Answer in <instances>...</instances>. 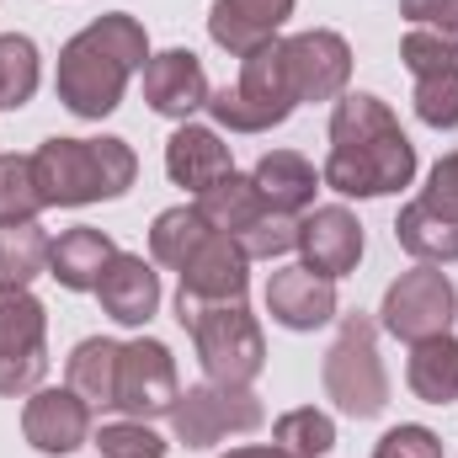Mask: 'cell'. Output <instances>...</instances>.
Masks as SVG:
<instances>
[{"mask_svg":"<svg viewBox=\"0 0 458 458\" xmlns=\"http://www.w3.org/2000/svg\"><path fill=\"white\" fill-rule=\"evenodd\" d=\"M48 208L32 155H0V225H32Z\"/></svg>","mask_w":458,"mask_h":458,"instance_id":"28","label":"cell"},{"mask_svg":"<svg viewBox=\"0 0 458 458\" xmlns=\"http://www.w3.org/2000/svg\"><path fill=\"white\" fill-rule=\"evenodd\" d=\"M283 59H288V75H293L299 102H331V97H342L346 75H352V48H346L336 32L283 38Z\"/></svg>","mask_w":458,"mask_h":458,"instance_id":"11","label":"cell"},{"mask_svg":"<svg viewBox=\"0 0 458 458\" xmlns=\"http://www.w3.org/2000/svg\"><path fill=\"white\" fill-rule=\"evenodd\" d=\"M97 299H102V310L117 326H144L155 315V304H160V277H155V267L144 256L117 250L107 261V272H102V283H97Z\"/></svg>","mask_w":458,"mask_h":458,"instance_id":"17","label":"cell"},{"mask_svg":"<svg viewBox=\"0 0 458 458\" xmlns=\"http://www.w3.org/2000/svg\"><path fill=\"white\" fill-rule=\"evenodd\" d=\"M192 208L219 229V234H229V240H234V234H245L261 214H272V208L261 203L256 182H250V176H234V171H229L225 182H214L208 192H198V203H192Z\"/></svg>","mask_w":458,"mask_h":458,"instance_id":"22","label":"cell"},{"mask_svg":"<svg viewBox=\"0 0 458 458\" xmlns=\"http://www.w3.org/2000/svg\"><path fill=\"white\" fill-rule=\"evenodd\" d=\"M21 432L38 454H75L91 432V405L75 389H38L21 411Z\"/></svg>","mask_w":458,"mask_h":458,"instance_id":"12","label":"cell"},{"mask_svg":"<svg viewBox=\"0 0 458 458\" xmlns=\"http://www.w3.org/2000/svg\"><path fill=\"white\" fill-rule=\"evenodd\" d=\"M214 234V225L198 214V208H165L160 219H155V229H149V256L160 261V267H187V256L203 245Z\"/></svg>","mask_w":458,"mask_h":458,"instance_id":"27","label":"cell"},{"mask_svg":"<svg viewBox=\"0 0 458 458\" xmlns=\"http://www.w3.org/2000/svg\"><path fill=\"white\" fill-rule=\"evenodd\" d=\"M54 240L32 225H0V288H27L48 267Z\"/></svg>","mask_w":458,"mask_h":458,"instance_id":"26","label":"cell"},{"mask_svg":"<svg viewBox=\"0 0 458 458\" xmlns=\"http://www.w3.org/2000/svg\"><path fill=\"white\" fill-rule=\"evenodd\" d=\"M176 362L160 342H128L117 352V394L113 411H128L133 421H149V416H171L176 405Z\"/></svg>","mask_w":458,"mask_h":458,"instance_id":"10","label":"cell"},{"mask_svg":"<svg viewBox=\"0 0 458 458\" xmlns=\"http://www.w3.org/2000/svg\"><path fill=\"white\" fill-rule=\"evenodd\" d=\"M32 171L48 208H81L97 198H123L133 187L139 160L123 139H48L32 155Z\"/></svg>","mask_w":458,"mask_h":458,"instance_id":"3","label":"cell"},{"mask_svg":"<svg viewBox=\"0 0 458 458\" xmlns=\"http://www.w3.org/2000/svg\"><path fill=\"white\" fill-rule=\"evenodd\" d=\"M113 256H117V245L102 229H70V234H59L54 250H48V272H54L64 288L86 293V288L102 283V272H107Z\"/></svg>","mask_w":458,"mask_h":458,"instance_id":"21","label":"cell"},{"mask_svg":"<svg viewBox=\"0 0 458 458\" xmlns=\"http://www.w3.org/2000/svg\"><path fill=\"white\" fill-rule=\"evenodd\" d=\"M176 320L192 331L198 357L208 368L214 384H250L267 362V342L256 315L245 310V299H225V304H203V299H182L176 293Z\"/></svg>","mask_w":458,"mask_h":458,"instance_id":"4","label":"cell"},{"mask_svg":"<svg viewBox=\"0 0 458 458\" xmlns=\"http://www.w3.org/2000/svg\"><path fill=\"white\" fill-rule=\"evenodd\" d=\"M48 320L27 288H0V394H27L48 373Z\"/></svg>","mask_w":458,"mask_h":458,"instance_id":"7","label":"cell"},{"mask_svg":"<svg viewBox=\"0 0 458 458\" xmlns=\"http://www.w3.org/2000/svg\"><path fill=\"white\" fill-rule=\"evenodd\" d=\"M165 171L176 187H192V192H208L214 182H225L229 171V144H219L214 128H198V123H182L165 144Z\"/></svg>","mask_w":458,"mask_h":458,"instance_id":"19","label":"cell"},{"mask_svg":"<svg viewBox=\"0 0 458 458\" xmlns=\"http://www.w3.org/2000/svg\"><path fill=\"white\" fill-rule=\"evenodd\" d=\"M272 437H277V448L288 458H320L336 448V427H331V416L326 411H288L277 427H272Z\"/></svg>","mask_w":458,"mask_h":458,"instance_id":"30","label":"cell"},{"mask_svg":"<svg viewBox=\"0 0 458 458\" xmlns=\"http://www.w3.org/2000/svg\"><path fill=\"white\" fill-rule=\"evenodd\" d=\"M38 91V48L21 32L0 38V107H27Z\"/></svg>","mask_w":458,"mask_h":458,"instance_id":"29","label":"cell"},{"mask_svg":"<svg viewBox=\"0 0 458 458\" xmlns=\"http://www.w3.org/2000/svg\"><path fill=\"white\" fill-rule=\"evenodd\" d=\"M117 342H102V336H91V342L75 346V357H70V389L86 400V405H113L117 394Z\"/></svg>","mask_w":458,"mask_h":458,"instance_id":"25","label":"cell"},{"mask_svg":"<svg viewBox=\"0 0 458 458\" xmlns=\"http://www.w3.org/2000/svg\"><path fill=\"white\" fill-rule=\"evenodd\" d=\"M97 448H102V458H165V443H160L144 421H117V427H102Z\"/></svg>","mask_w":458,"mask_h":458,"instance_id":"33","label":"cell"},{"mask_svg":"<svg viewBox=\"0 0 458 458\" xmlns=\"http://www.w3.org/2000/svg\"><path fill=\"white\" fill-rule=\"evenodd\" d=\"M208 75L198 64V54L187 48H171V54H155L144 64V102L160 117H192L198 107H208Z\"/></svg>","mask_w":458,"mask_h":458,"instance_id":"15","label":"cell"},{"mask_svg":"<svg viewBox=\"0 0 458 458\" xmlns=\"http://www.w3.org/2000/svg\"><path fill=\"white\" fill-rule=\"evenodd\" d=\"M245 250H240V240H229V234H208L192 256H187V267H182V299H203V304H225V299H245Z\"/></svg>","mask_w":458,"mask_h":458,"instance_id":"13","label":"cell"},{"mask_svg":"<svg viewBox=\"0 0 458 458\" xmlns=\"http://www.w3.org/2000/svg\"><path fill=\"white\" fill-rule=\"evenodd\" d=\"M171 427H176V443L187 448H214L229 432H256L261 427V400L240 384H203V389H187L176 394L171 405Z\"/></svg>","mask_w":458,"mask_h":458,"instance_id":"8","label":"cell"},{"mask_svg":"<svg viewBox=\"0 0 458 458\" xmlns=\"http://www.w3.org/2000/svg\"><path fill=\"white\" fill-rule=\"evenodd\" d=\"M400 54H405V64H411V75H427V70H458V38L454 32H437V27H416V32H405Z\"/></svg>","mask_w":458,"mask_h":458,"instance_id":"32","label":"cell"},{"mask_svg":"<svg viewBox=\"0 0 458 458\" xmlns=\"http://www.w3.org/2000/svg\"><path fill=\"white\" fill-rule=\"evenodd\" d=\"M299 250H304V267L320 272V277H346L362 256V225L346 214V208H315L299 219Z\"/></svg>","mask_w":458,"mask_h":458,"instance_id":"16","label":"cell"},{"mask_svg":"<svg viewBox=\"0 0 458 458\" xmlns=\"http://www.w3.org/2000/svg\"><path fill=\"white\" fill-rule=\"evenodd\" d=\"M373 458H443V443H437V432H427V427H394V432L378 443Z\"/></svg>","mask_w":458,"mask_h":458,"instance_id":"35","label":"cell"},{"mask_svg":"<svg viewBox=\"0 0 458 458\" xmlns=\"http://www.w3.org/2000/svg\"><path fill=\"white\" fill-rule=\"evenodd\" d=\"M427 203H437L443 214H454V219H458V155H448V160H437V165H432Z\"/></svg>","mask_w":458,"mask_h":458,"instance_id":"37","label":"cell"},{"mask_svg":"<svg viewBox=\"0 0 458 458\" xmlns=\"http://www.w3.org/2000/svg\"><path fill=\"white\" fill-rule=\"evenodd\" d=\"M326 394L357 421L378 416L389 405V378H384V362H378V346H373V326L362 315H352L336 346L326 352Z\"/></svg>","mask_w":458,"mask_h":458,"instance_id":"6","label":"cell"},{"mask_svg":"<svg viewBox=\"0 0 458 458\" xmlns=\"http://www.w3.org/2000/svg\"><path fill=\"white\" fill-rule=\"evenodd\" d=\"M299 107V91H293V75H288V59H283V43H261L256 54L240 59V86L234 91H214L208 97V113L225 123L229 133H261L272 123Z\"/></svg>","mask_w":458,"mask_h":458,"instance_id":"5","label":"cell"},{"mask_svg":"<svg viewBox=\"0 0 458 458\" xmlns=\"http://www.w3.org/2000/svg\"><path fill=\"white\" fill-rule=\"evenodd\" d=\"M229 458H288L283 448H234Z\"/></svg>","mask_w":458,"mask_h":458,"instance_id":"38","label":"cell"},{"mask_svg":"<svg viewBox=\"0 0 458 458\" xmlns=\"http://www.w3.org/2000/svg\"><path fill=\"white\" fill-rule=\"evenodd\" d=\"M394 240H400L411 256H421V261H458V219L443 214L437 203H427V198H416V203L400 214Z\"/></svg>","mask_w":458,"mask_h":458,"instance_id":"23","label":"cell"},{"mask_svg":"<svg viewBox=\"0 0 458 458\" xmlns=\"http://www.w3.org/2000/svg\"><path fill=\"white\" fill-rule=\"evenodd\" d=\"M411 176H416V149L400 133L394 113L362 91L342 97L331 117L326 187H336L346 198H384V192L411 187Z\"/></svg>","mask_w":458,"mask_h":458,"instance_id":"1","label":"cell"},{"mask_svg":"<svg viewBox=\"0 0 458 458\" xmlns=\"http://www.w3.org/2000/svg\"><path fill=\"white\" fill-rule=\"evenodd\" d=\"M458 310L454 283L437 272V267H416L405 272L389 293H384V331L400 336V342H427V336H448Z\"/></svg>","mask_w":458,"mask_h":458,"instance_id":"9","label":"cell"},{"mask_svg":"<svg viewBox=\"0 0 458 458\" xmlns=\"http://www.w3.org/2000/svg\"><path fill=\"white\" fill-rule=\"evenodd\" d=\"M293 0H214V16H208V32L214 43L229 54H256L261 43L277 38V27L288 21Z\"/></svg>","mask_w":458,"mask_h":458,"instance_id":"18","label":"cell"},{"mask_svg":"<svg viewBox=\"0 0 458 458\" xmlns=\"http://www.w3.org/2000/svg\"><path fill=\"white\" fill-rule=\"evenodd\" d=\"M234 240H240L245 256H283V250L299 245V225L288 214H261L256 225L245 229V234H234Z\"/></svg>","mask_w":458,"mask_h":458,"instance_id":"34","label":"cell"},{"mask_svg":"<svg viewBox=\"0 0 458 458\" xmlns=\"http://www.w3.org/2000/svg\"><path fill=\"white\" fill-rule=\"evenodd\" d=\"M144 59H149V43L133 16H123V11L97 16L59 54V102L75 117H107L123 102L128 75Z\"/></svg>","mask_w":458,"mask_h":458,"instance_id":"2","label":"cell"},{"mask_svg":"<svg viewBox=\"0 0 458 458\" xmlns=\"http://www.w3.org/2000/svg\"><path fill=\"white\" fill-rule=\"evenodd\" d=\"M400 11H405L411 21H427V27L458 38V0H400Z\"/></svg>","mask_w":458,"mask_h":458,"instance_id":"36","label":"cell"},{"mask_svg":"<svg viewBox=\"0 0 458 458\" xmlns=\"http://www.w3.org/2000/svg\"><path fill=\"white\" fill-rule=\"evenodd\" d=\"M411 389L427 405H448L458 400V342L454 336H427L411 352Z\"/></svg>","mask_w":458,"mask_h":458,"instance_id":"24","label":"cell"},{"mask_svg":"<svg viewBox=\"0 0 458 458\" xmlns=\"http://www.w3.org/2000/svg\"><path fill=\"white\" fill-rule=\"evenodd\" d=\"M267 310L288 331H315L336 315V283L310 272V267H283L267 283Z\"/></svg>","mask_w":458,"mask_h":458,"instance_id":"14","label":"cell"},{"mask_svg":"<svg viewBox=\"0 0 458 458\" xmlns=\"http://www.w3.org/2000/svg\"><path fill=\"white\" fill-rule=\"evenodd\" d=\"M256 192H261V203L272 208V214H304L310 203H315V165L304 160V155H293V149H272V155H261V165H256Z\"/></svg>","mask_w":458,"mask_h":458,"instance_id":"20","label":"cell"},{"mask_svg":"<svg viewBox=\"0 0 458 458\" xmlns=\"http://www.w3.org/2000/svg\"><path fill=\"white\" fill-rule=\"evenodd\" d=\"M416 113L432 128H458V70L416 75Z\"/></svg>","mask_w":458,"mask_h":458,"instance_id":"31","label":"cell"}]
</instances>
